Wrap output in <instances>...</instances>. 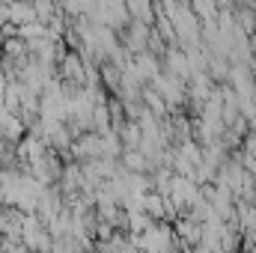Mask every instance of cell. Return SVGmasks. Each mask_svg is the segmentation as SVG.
<instances>
[{
    "instance_id": "6da1fadb",
    "label": "cell",
    "mask_w": 256,
    "mask_h": 253,
    "mask_svg": "<svg viewBox=\"0 0 256 253\" xmlns=\"http://www.w3.org/2000/svg\"><path fill=\"white\" fill-rule=\"evenodd\" d=\"M176 238L182 244H200L202 238V224L194 220V218H179L176 220Z\"/></svg>"
}]
</instances>
